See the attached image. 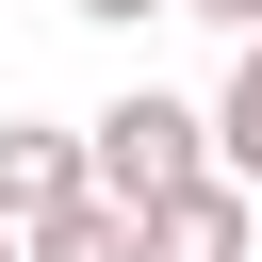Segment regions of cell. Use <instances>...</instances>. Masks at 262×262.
Returning <instances> with one entry per match:
<instances>
[{
	"mask_svg": "<svg viewBox=\"0 0 262 262\" xmlns=\"http://www.w3.org/2000/svg\"><path fill=\"white\" fill-rule=\"evenodd\" d=\"M196 164H213V115H196V98H164V82H131V98H98V115H82V180H98L115 213H147V196H164V180H196Z\"/></svg>",
	"mask_w": 262,
	"mask_h": 262,
	"instance_id": "6da1fadb",
	"label": "cell"
},
{
	"mask_svg": "<svg viewBox=\"0 0 262 262\" xmlns=\"http://www.w3.org/2000/svg\"><path fill=\"white\" fill-rule=\"evenodd\" d=\"M246 246H262V229H246V180H213V164L131 213V262H246Z\"/></svg>",
	"mask_w": 262,
	"mask_h": 262,
	"instance_id": "7a4b0ae2",
	"label": "cell"
},
{
	"mask_svg": "<svg viewBox=\"0 0 262 262\" xmlns=\"http://www.w3.org/2000/svg\"><path fill=\"white\" fill-rule=\"evenodd\" d=\"M49 196H82V131L66 115H0V229H33Z\"/></svg>",
	"mask_w": 262,
	"mask_h": 262,
	"instance_id": "3957f363",
	"label": "cell"
},
{
	"mask_svg": "<svg viewBox=\"0 0 262 262\" xmlns=\"http://www.w3.org/2000/svg\"><path fill=\"white\" fill-rule=\"evenodd\" d=\"M16 262H131V213H115L98 180H82V196H49V213L16 229Z\"/></svg>",
	"mask_w": 262,
	"mask_h": 262,
	"instance_id": "277c9868",
	"label": "cell"
},
{
	"mask_svg": "<svg viewBox=\"0 0 262 262\" xmlns=\"http://www.w3.org/2000/svg\"><path fill=\"white\" fill-rule=\"evenodd\" d=\"M196 115H213V180H246V196H262V33L229 49V82H213Z\"/></svg>",
	"mask_w": 262,
	"mask_h": 262,
	"instance_id": "5b68a950",
	"label": "cell"
},
{
	"mask_svg": "<svg viewBox=\"0 0 262 262\" xmlns=\"http://www.w3.org/2000/svg\"><path fill=\"white\" fill-rule=\"evenodd\" d=\"M164 16H196V33H229V49L262 33V0H164Z\"/></svg>",
	"mask_w": 262,
	"mask_h": 262,
	"instance_id": "8992f818",
	"label": "cell"
},
{
	"mask_svg": "<svg viewBox=\"0 0 262 262\" xmlns=\"http://www.w3.org/2000/svg\"><path fill=\"white\" fill-rule=\"evenodd\" d=\"M66 16H98V33H131V16H164V0H66Z\"/></svg>",
	"mask_w": 262,
	"mask_h": 262,
	"instance_id": "52a82bcc",
	"label": "cell"
},
{
	"mask_svg": "<svg viewBox=\"0 0 262 262\" xmlns=\"http://www.w3.org/2000/svg\"><path fill=\"white\" fill-rule=\"evenodd\" d=\"M0 262H16V229H0Z\"/></svg>",
	"mask_w": 262,
	"mask_h": 262,
	"instance_id": "ba28073f",
	"label": "cell"
}]
</instances>
